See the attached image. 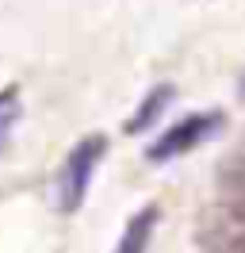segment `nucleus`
I'll use <instances>...</instances> for the list:
<instances>
[{"mask_svg":"<svg viewBox=\"0 0 245 253\" xmlns=\"http://www.w3.org/2000/svg\"><path fill=\"white\" fill-rule=\"evenodd\" d=\"M104 158H107L104 134H84L65 154V165H61V176H58V207L65 215L81 211V204H84V196L92 188V176H96V169H100Z\"/></svg>","mask_w":245,"mask_h":253,"instance_id":"f257e3e1","label":"nucleus"},{"mask_svg":"<svg viewBox=\"0 0 245 253\" xmlns=\"http://www.w3.org/2000/svg\"><path fill=\"white\" fill-rule=\"evenodd\" d=\"M222 126H226V115H222V111H214V108L211 111H192V115L176 119L168 130H161V134L146 146V158H150L153 165L176 161V158H184V154H192L196 146L211 142Z\"/></svg>","mask_w":245,"mask_h":253,"instance_id":"f03ea898","label":"nucleus"},{"mask_svg":"<svg viewBox=\"0 0 245 253\" xmlns=\"http://www.w3.org/2000/svg\"><path fill=\"white\" fill-rule=\"evenodd\" d=\"M214 192L230 219L245 226V142H238L214 169Z\"/></svg>","mask_w":245,"mask_h":253,"instance_id":"7ed1b4c3","label":"nucleus"},{"mask_svg":"<svg viewBox=\"0 0 245 253\" xmlns=\"http://www.w3.org/2000/svg\"><path fill=\"white\" fill-rule=\"evenodd\" d=\"M172 96H176V84L172 81H161V84H153L150 92L138 100L134 115L126 119V134H146V130H153V126L161 123V115L168 111V104H172Z\"/></svg>","mask_w":245,"mask_h":253,"instance_id":"20e7f679","label":"nucleus"},{"mask_svg":"<svg viewBox=\"0 0 245 253\" xmlns=\"http://www.w3.org/2000/svg\"><path fill=\"white\" fill-rule=\"evenodd\" d=\"M157 219H161V207H157V204L138 207L134 215L126 219V226H122V234H119V242H115V250H111V253H150Z\"/></svg>","mask_w":245,"mask_h":253,"instance_id":"39448f33","label":"nucleus"},{"mask_svg":"<svg viewBox=\"0 0 245 253\" xmlns=\"http://www.w3.org/2000/svg\"><path fill=\"white\" fill-rule=\"evenodd\" d=\"M19 115H23L19 88H15V84H4V88H0V154L12 142V130H15V123H19Z\"/></svg>","mask_w":245,"mask_h":253,"instance_id":"423d86ee","label":"nucleus"},{"mask_svg":"<svg viewBox=\"0 0 245 253\" xmlns=\"http://www.w3.org/2000/svg\"><path fill=\"white\" fill-rule=\"evenodd\" d=\"M207 253H245V230H238V234H222Z\"/></svg>","mask_w":245,"mask_h":253,"instance_id":"0eeeda50","label":"nucleus"},{"mask_svg":"<svg viewBox=\"0 0 245 253\" xmlns=\"http://www.w3.org/2000/svg\"><path fill=\"white\" fill-rule=\"evenodd\" d=\"M238 100H245V69H242V81H238Z\"/></svg>","mask_w":245,"mask_h":253,"instance_id":"6e6552de","label":"nucleus"}]
</instances>
